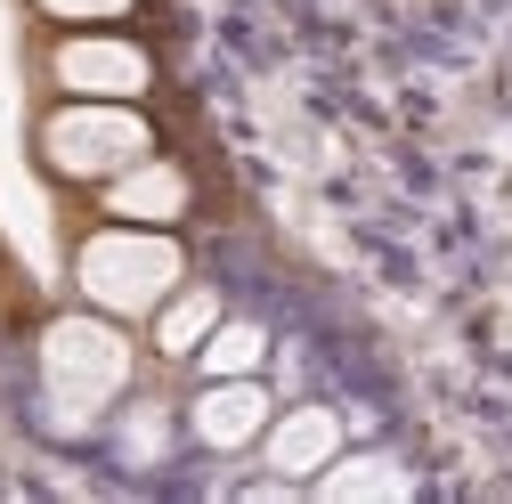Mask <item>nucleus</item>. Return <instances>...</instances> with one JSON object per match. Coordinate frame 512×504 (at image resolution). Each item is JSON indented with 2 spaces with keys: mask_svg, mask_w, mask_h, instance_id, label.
Listing matches in <instances>:
<instances>
[{
  "mask_svg": "<svg viewBox=\"0 0 512 504\" xmlns=\"http://www.w3.org/2000/svg\"><path fill=\"white\" fill-rule=\"evenodd\" d=\"M33 374H41V407H49L57 431H98L139 383V342H131L122 318H106V309L82 301V309L41 326Z\"/></svg>",
  "mask_w": 512,
  "mask_h": 504,
  "instance_id": "f257e3e1",
  "label": "nucleus"
},
{
  "mask_svg": "<svg viewBox=\"0 0 512 504\" xmlns=\"http://www.w3.org/2000/svg\"><path fill=\"white\" fill-rule=\"evenodd\" d=\"M171 285H187V244L179 228H139V220H98L74 244V293L122 326H147L171 301Z\"/></svg>",
  "mask_w": 512,
  "mask_h": 504,
  "instance_id": "f03ea898",
  "label": "nucleus"
},
{
  "mask_svg": "<svg viewBox=\"0 0 512 504\" xmlns=\"http://www.w3.org/2000/svg\"><path fill=\"white\" fill-rule=\"evenodd\" d=\"M147 147H155V114L139 98H57L33 122V163L57 187H106Z\"/></svg>",
  "mask_w": 512,
  "mask_h": 504,
  "instance_id": "7ed1b4c3",
  "label": "nucleus"
},
{
  "mask_svg": "<svg viewBox=\"0 0 512 504\" xmlns=\"http://www.w3.org/2000/svg\"><path fill=\"white\" fill-rule=\"evenodd\" d=\"M41 82L57 98H155V49L122 25H66L41 49Z\"/></svg>",
  "mask_w": 512,
  "mask_h": 504,
  "instance_id": "20e7f679",
  "label": "nucleus"
},
{
  "mask_svg": "<svg viewBox=\"0 0 512 504\" xmlns=\"http://www.w3.org/2000/svg\"><path fill=\"white\" fill-rule=\"evenodd\" d=\"M269 415H277V399L261 374H204V391L187 399V439L204 456H252Z\"/></svg>",
  "mask_w": 512,
  "mask_h": 504,
  "instance_id": "39448f33",
  "label": "nucleus"
},
{
  "mask_svg": "<svg viewBox=\"0 0 512 504\" xmlns=\"http://www.w3.org/2000/svg\"><path fill=\"white\" fill-rule=\"evenodd\" d=\"M98 196V220H139V228H179L187 212H196V171H187L179 155L147 147L139 163H122L106 187H90Z\"/></svg>",
  "mask_w": 512,
  "mask_h": 504,
  "instance_id": "423d86ee",
  "label": "nucleus"
},
{
  "mask_svg": "<svg viewBox=\"0 0 512 504\" xmlns=\"http://www.w3.org/2000/svg\"><path fill=\"white\" fill-rule=\"evenodd\" d=\"M252 456H261L285 488H309L334 456H350V423L326 399H293V407L269 415V431H261V448H252Z\"/></svg>",
  "mask_w": 512,
  "mask_h": 504,
  "instance_id": "0eeeda50",
  "label": "nucleus"
},
{
  "mask_svg": "<svg viewBox=\"0 0 512 504\" xmlns=\"http://www.w3.org/2000/svg\"><path fill=\"white\" fill-rule=\"evenodd\" d=\"M220 318H228L220 285H196V277H187V285H171V301L155 309L147 326H155V350H163V358H196V350H204V334H212Z\"/></svg>",
  "mask_w": 512,
  "mask_h": 504,
  "instance_id": "6e6552de",
  "label": "nucleus"
},
{
  "mask_svg": "<svg viewBox=\"0 0 512 504\" xmlns=\"http://www.w3.org/2000/svg\"><path fill=\"white\" fill-rule=\"evenodd\" d=\"M269 350H277V334H269L261 318H220L187 366H196V374H261V366H269Z\"/></svg>",
  "mask_w": 512,
  "mask_h": 504,
  "instance_id": "1a4fd4ad",
  "label": "nucleus"
},
{
  "mask_svg": "<svg viewBox=\"0 0 512 504\" xmlns=\"http://www.w3.org/2000/svg\"><path fill=\"white\" fill-rule=\"evenodd\" d=\"M33 17H49V25H131L139 0H33Z\"/></svg>",
  "mask_w": 512,
  "mask_h": 504,
  "instance_id": "9d476101",
  "label": "nucleus"
}]
</instances>
